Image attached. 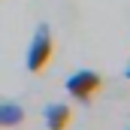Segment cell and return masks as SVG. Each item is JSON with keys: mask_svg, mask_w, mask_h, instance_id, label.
I'll use <instances>...</instances> for the list:
<instances>
[{"mask_svg": "<svg viewBox=\"0 0 130 130\" xmlns=\"http://www.w3.org/2000/svg\"><path fill=\"white\" fill-rule=\"evenodd\" d=\"M127 79H130V67H127Z\"/></svg>", "mask_w": 130, "mask_h": 130, "instance_id": "cell-5", "label": "cell"}, {"mask_svg": "<svg viewBox=\"0 0 130 130\" xmlns=\"http://www.w3.org/2000/svg\"><path fill=\"white\" fill-rule=\"evenodd\" d=\"M24 121V109L18 103H9V100H0V127H15Z\"/></svg>", "mask_w": 130, "mask_h": 130, "instance_id": "cell-4", "label": "cell"}, {"mask_svg": "<svg viewBox=\"0 0 130 130\" xmlns=\"http://www.w3.org/2000/svg\"><path fill=\"white\" fill-rule=\"evenodd\" d=\"M52 52H55L52 30H48V24H39L30 39V48H27V73H42L52 61Z\"/></svg>", "mask_w": 130, "mask_h": 130, "instance_id": "cell-1", "label": "cell"}, {"mask_svg": "<svg viewBox=\"0 0 130 130\" xmlns=\"http://www.w3.org/2000/svg\"><path fill=\"white\" fill-rule=\"evenodd\" d=\"M67 94L76 100H91L97 94L100 88H103V76L94 73V70H79V73H73L70 79H67Z\"/></svg>", "mask_w": 130, "mask_h": 130, "instance_id": "cell-2", "label": "cell"}, {"mask_svg": "<svg viewBox=\"0 0 130 130\" xmlns=\"http://www.w3.org/2000/svg\"><path fill=\"white\" fill-rule=\"evenodd\" d=\"M42 118H45V127L48 130H67L70 121H73V112H70L67 103H48L45 112H42Z\"/></svg>", "mask_w": 130, "mask_h": 130, "instance_id": "cell-3", "label": "cell"}]
</instances>
